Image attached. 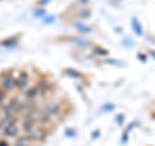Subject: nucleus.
Returning a JSON list of instances; mask_svg holds the SVG:
<instances>
[{
  "label": "nucleus",
  "instance_id": "nucleus-1",
  "mask_svg": "<svg viewBox=\"0 0 155 146\" xmlns=\"http://www.w3.org/2000/svg\"><path fill=\"white\" fill-rule=\"evenodd\" d=\"M132 27H133V30H134V32L137 34V35H142V27H141V25H140L138 21L136 18L132 19Z\"/></svg>",
  "mask_w": 155,
  "mask_h": 146
},
{
  "label": "nucleus",
  "instance_id": "nucleus-2",
  "mask_svg": "<svg viewBox=\"0 0 155 146\" xmlns=\"http://www.w3.org/2000/svg\"><path fill=\"white\" fill-rule=\"evenodd\" d=\"M114 108H115L114 105H105V106H102V110H106V111H113V110H114Z\"/></svg>",
  "mask_w": 155,
  "mask_h": 146
},
{
  "label": "nucleus",
  "instance_id": "nucleus-3",
  "mask_svg": "<svg viewBox=\"0 0 155 146\" xmlns=\"http://www.w3.org/2000/svg\"><path fill=\"white\" fill-rule=\"evenodd\" d=\"M96 53H98V55H107V51H105V49H101V48H96Z\"/></svg>",
  "mask_w": 155,
  "mask_h": 146
},
{
  "label": "nucleus",
  "instance_id": "nucleus-4",
  "mask_svg": "<svg viewBox=\"0 0 155 146\" xmlns=\"http://www.w3.org/2000/svg\"><path fill=\"white\" fill-rule=\"evenodd\" d=\"M116 120H118V121H120V123H122V121L124 120V116H120V118H118V119H116Z\"/></svg>",
  "mask_w": 155,
  "mask_h": 146
},
{
  "label": "nucleus",
  "instance_id": "nucleus-5",
  "mask_svg": "<svg viewBox=\"0 0 155 146\" xmlns=\"http://www.w3.org/2000/svg\"><path fill=\"white\" fill-rule=\"evenodd\" d=\"M97 136H100V132H94V133H93V138H96Z\"/></svg>",
  "mask_w": 155,
  "mask_h": 146
},
{
  "label": "nucleus",
  "instance_id": "nucleus-6",
  "mask_svg": "<svg viewBox=\"0 0 155 146\" xmlns=\"http://www.w3.org/2000/svg\"><path fill=\"white\" fill-rule=\"evenodd\" d=\"M80 2H81V3H83V4H84V3H87V2H88V0H80Z\"/></svg>",
  "mask_w": 155,
  "mask_h": 146
}]
</instances>
